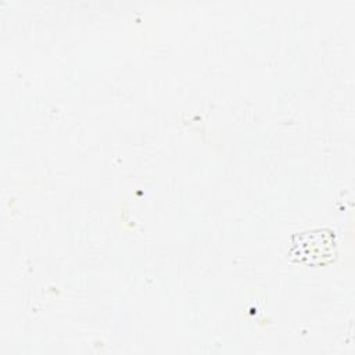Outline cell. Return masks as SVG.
<instances>
[{
	"mask_svg": "<svg viewBox=\"0 0 355 355\" xmlns=\"http://www.w3.org/2000/svg\"><path fill=\"white\" fill-rule=\"evenodd\" d=\"M290 254L291 258L300 262L311 265L327 263L336 257L334 234L326 229H316L294 236Z\"/></svg>",
	"mask_w": 355,
	"mask_h": 355,
	"instance_id": "1",
	"label": "cell"
}]
</instances>
